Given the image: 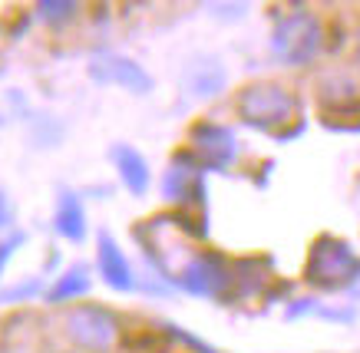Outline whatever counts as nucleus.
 Wrapping results in <instances>:
<instances>
[{
  "label": "nucleus",
  "instance_id": "f257e3e1",
  "mask_svg": "<svg viewBox=\"0 0 360 353\" xmlns=\"http://www.w3.org/2000/svg\"><path fill=\"white\" fill-rule=\"evenodd\" d=\"M238 116L255 129L271 133L284 122H291L297 116V100L278 83H255L245 86L238 96Z\"/></svg>",
  "mask_w": 360,
  "mask_h": 353
},
{
  "label": "nucleus",
  "instance_id": "f03ea898",
  "mask_svg": "<svg viewBox=\"0 0 360 353\" xmlns=\"http://www.w3.org/2000/svg\"><path fill=\"white\" fill-rule=\"evenodd\" d=\"M357 274H360L357 254L350 251L344 241H338V238H321V241L311 248V258H307V281L314 287L338 291V287H347Z\"/></svg>",
  "mask_w": 360,
  "mask_h": 353
},
{
  "label": "nucleus",
  "instance_id": "7ed1b4c3",
  "mask_svg": "<svg viewBox=\"0 0 360 353\" xmlns=\"http://www.w3.org/2000/svg\"><path fill=\"white\" fill-rule=\"evenodd\" d=\"M271 50L288 67H304L321 50V23L311 13H291L274 27Z\"/></svg>",
  "mask_w": 360,
  "mask_h": 353
},
{
  "label": "nucleus",
  "instance_id": "20e7f679",
  "mask_svg": "<svg viewBox=\"0 0 360 353\" xmlns=\"http://www.w3.org/2000/svg\"><path fill=\"white\" fill-rule=\"evenodd\" d=\"M66 337L93 353H106L112 343L120 340V320L116 314L96 304H79L66 314Z\"/></svg>",
  "mask_w": 360,
  "mask_h": 353
},
{
  "label": "nucleus",
  "instance_id": "39448f33",
  "mask_svg": "<svg viewBox=\"0 0 360 353\" xmlns=\"http://www.w3.org/2000/svg\"><path fill=\"white\" fill-rule=\"evenodd\" d=\"M89 76L103 83V86H120L129 89L136 96H146L153 89V76L146 69L129 60V56H116V53H99L89 60Z\"/></svg>",
  "mask_w": 360,
  "mask_h": 353
},
{
  "label": "nucleus",
  "instance_id": "423d86ee",
  "mask_svg": "<svg viewBox=\"0 0 360 353\" xmlns=\"http://www.w3.org/2000/svg\"><path fill=\"white\" fill-rule=\"evenodd\" d=\"M175 284L186 287L188 294H198V298H219L229 284V267L221 265L219 254H195L182 267V274L175 277Z\"/></svg>",
  "mask_w": 360,
  "mask_h": 353
},
{
  "label": "nucleus",
  "instance_id": "0eeeda50",
  "mask_svg": "<svg viewBox=\"0 0 360 353\" xmlns=\"http://www.w3.org/2000/svg\"><path fill=\"white\" fill-rule=\"evenodd\" d=\"M188 142H192V149H195V162L202 168H225L235 159V135L225 129V126H219V122H198L195 129H192V135H188Z\"/></svg>",
  "mask_w": 360,
  "mask_h": 353
},
{
  "label": "nucleus",
  "instance_id": "6e6552de",
  "mask_svg": "<svg viewBox=\"0 0 360 353\" xmlns=\"http://www.w3.org/2000/svg\"><path fill=\"white\" fill-rule=\"evenodd\" d=\"M162 192L165 199L175 201V205H192V201H202L205 195V185H202V166L188 155H179L169 172L162 178Z\"/></svg>",
  "mask_w": 360,
  "mask_h": 353
},
{
  "label": "nucleus",
  "instance_id": "1a4fd4ad",
  "mask_svg": "<svg viewBox=\"0 0 360 353\" xmlns=\"http://www.w3.org/2000/svg\"><path fill=\"white\" fill-rule=\"evenodd\" d=\"M96 265H99V274L103 281L112 287V291H132L136 287V277H132V267H129V258L122 254V248L116 244L112 234H99V244H96Z\"/></svg>",
  "mask_w": 360,
  "mask_h": 353
},
{
  "label": "nucleus",
  "instance_id": "9d476101",
  "mask_svg": "<svg viewBox=\"0 0 360 353\" xmlns=\"http://www.w3.org/2000/svg\"><path fill=\"white\" fill-rule=\"evenodd\" d=\"M110 155H112L116 172H120V182L129 188V195H146L149 185H153V172H149V162L142 159L139 149L120 142V145H112Z\"/></svg>",
  "mask_w": 360,
  "mask_h": 353
},
{
  "label": "nucleus",
  "instance_id": "9b49d317",
  "mask_svg": "<svg viewBox=\"0 0 360 353\" xmlns=\"http://www.w3.org/2000/svg\"><path fill=\"white\" fill-rule=\"evenodd\" d=\"M53 228L60 238H66V241H73V244H79L86 238V211H83V205H79V199L73 192H60Z\"/></svg>",
  "mask_w": 360,
  "mask_h": 353
},
{
  "label": "nucleus",
  "instance_id": "f8f14e48",
  "mask_svg": "<svg viewBox=\"0 0 360 353\" xmlns=\"http://www.w3.org/2000/svg\"><path fill=\"white\" fill-rule=\"evenodd\" d=\"M89 291V271L83 265L70 267L66 274L56 277V284L46 291V304H66V300H77Z\"/></svg>",
  "mask_w": 360,
  "mask_h": 353
},
{
  "label": "nucleus",
  "instance_id": "ddd939ff",
  "mask_svg": "<svg viewBox=\"0 0 360 353\" xmlns=\"http://www.w3.org/2000/svg\"><path fill=\"white\" fill-rule=\"evenodd\" d=\"M186 83L195 96H215V93L225 86V69H221L215 60H202V63H195V67L188 69Z\"/></svg>",
  "mask_w": 360,
  "mask_h": 353
},
{
  "label": "nucleus",
  "instance_id": "4468645a",
  "mask_svg": "<svg viewBox=\"0 0 360 353\" xmlns=\"http://www.w3.org/2000/svg\"><path fill=\"white\" fill-rule=\"evenodd\" d=\"M77 4L73 0H44V4H37V13H40V20L56 27V23H66L77 17Z\"/></svg>",
  "mask_w": 360,
  "mask_h": 353
},
{
  "label": "nucleus",
  "instance_id": "2eb2a0df",
  "mask_svg": "<svg viewBox=\"0 0 360 353\" xmlns=\"http://www.w3.org/2000/svg\"><path fill=\"white\" fill-rule=\"evenodd\" d=\"M17 244H23V234H11L7 241H0V274H4V265L11 261V254L17 251Z\"/></svg>",
  "mask_w": 360,
  "mask_h": 353
},
{
  "label": "nucleus",
  "instance_id": "dca6fc26",
  "mask_svg": "<svg viewBox=\"0 0 360 353\" xmlns=\"http://www.w3.org/2000/svg\"><path fill=\"white\" fill-rule=\"evenodd\" d=\"M37 281H30V284H17V287H11V291H4L0 294V300H17V298H30L33 291H37Z\"/></svg>",
  "mask_w": 360,
  "mask_h": 353
},
{
  "label": "nucleus",
  "instance_id": "f3484780",
  "mask_svg": "<svg viewBox=\"0 0 360 353\" xmlns=\"http://www.w3.org/2000/svg\"><path fill=\"white\" fill-rule=\"evenodd\" d=\"M7 218H11V215H7V208H0V228L7 225Z\"/></svg>",
  "mask_w": 360,
  "mask_h": 353
}]
</instances>
